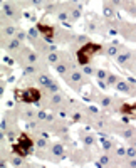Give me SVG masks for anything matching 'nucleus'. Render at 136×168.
<instances>
[{"label": "nucleus", "mask_w": 136, "mask_h": 168, "mask_svg": "<svg viewBox=\"0 0 136 168\" xmlns=\"http://www.w3.org/2000/svg\"><path fill=\"white\" fill-rule=\"evenodd\" d=\"M103 51V47H101L99 44H94V42H87V44H84L83 47L77 51V61L79 64H83V66H87L91 61V57H93L94 54H97V52Z\"/></svg>", "instance_id": "obj_1"}, {"label": "nucleus", "mask_w": 136, "mask_h": 168, "mask_svg": "<svg viewBox=\"0 0 136 168\" xmlns=\"http://www.w3.org/2000/svg\"><path fill=\"white\" fill-rule=\"evenodd\" d=\"M15 96H17V99L27 102V104H39L40 98H42L36 88H25L24 91H15Z\"/></svg>", "instance_id": "obj_2"}, {"label": "nucleus", "mask_w": 136, "mask_h": 168, "mask_svg": "<svg viewBox=\"0 0 136 168\" xmlns=\"http://www.w3.org/2000/svg\"><path fill=\"white\" fill-rule=\"evenodd\" d=\"M30 150H32V139H30L27 135H20L19 145L14 148V153L19 155V156H25V155L30 153Z\"/></svg>", "instance_id": "obj_3"}, {"label": "nucleus", "mask_w": 136, "mask_h": 168, "mask_svg": "<svg viewBox=\"0 0 136 168\" xmlns=\"http://www.w3.org/2000/svg\"><path fill=\"white\" fill-rule=\"evenodd\" d=\"M66 81H67V84L71 88L79 89V84H83V74L79 72V71H71V74L66 77Z\"/></svg>", "instance_id": "obj_4"}, {"label": "nucleus", "mask_w": 136, "mask_h": 168, "mask_svg": "<svg viewBox=\"0 0 136 168\" xmlns=\"http://www.w3.org/2000/svg\"><path fill=\"white\" fill-rule=\"evenodd\" d=\"M119 49H121V44H119V42H111V44L106 45L104 52H106L109 57H116V55L119 54Z\"/></svg>", "instance_id": "obj_5"}, {"label": "nucleus", "mask_w": 136, "mask_h": 168, "mask_svg": "<svg viewBox=\"0 0 136 168\" xmlns=\"http://www.w3.org/2000/svg\"><path fill=\"white\" fill-rule=\"evenodd\" d=\"M131 55L133 54L129 51H123L116 55V62H118L119 66H126V64H129V61H131Z\"/></svg>", "instance_id": "obj_6"}, {"label": "nucleus", "mask_w": 136, "mask_h": 168, "mask_svg": "<svg viewBox=\"0 0 136 168\" xmlns=\"http://www.w3.org/2000/svg\"><path fill=\"white\" fill-rule=\"evenodd\" d=\"M37 82L40 84V86H44V88H50V86H52L54 84V81L50 79V76H47V74H39V76H37Z\"/></svg>", "instance_id": "obj_7"}, {"label": "nucleus", "mask_w": 136, "mask_h": 168, "mask_svg": "<svg viewBox=\"0 0 136 168\" xmlns=\"http://www.w3.org/2000/svg\"><path fill=\"white\" fill-rule=\"evenodd\" d=\"M4 14H5V17L15 18V20H17V18H20V17H19L20 14H17V12H15V8L12 7V4H4Z\"/></svg>", "instance_id": "obj_8"}, {"label": "nucleus", "mask_w": 136, "mask_h": 168, "mask_svg": "<svg viewBox=\"0 0 136 168\" xmlns=\"http://www.w3.org/2000/svg\"><path fill=\"white\" fill-rule=\"evenodd\" d=\"M22 40H19L17 37H15V39H12L10 42H8L7 44V51L8 52H15V51H22Z\"/></svg>", "instance_id": "obj_9"}, {"label": "nucleus", "mask_w": 136, "mask_h": 168, "mask_svg": "<svg viewBox=\"0 0 136 168\" xmlns=\"http://www.w3.org/2000/svg\"><path fill=\"white\" fill-rule=\"evenodd\" d=\"M47 57V62H49V64H52V66H57L59 62H61V57H59V52H49V54L46 55Z\"/></svg>", "instance_id": "obj_10"}, {"label": "nucleus", "mask_w": 136, "mask_h": 168, "mask_svg": "<svg viewBox=\"0 0 136 168\" xmlns=\"http://www.w3.org/2000/svg\"><path fill=\"white\" fill-rule=\"evenodd\" d=\"M37 72H39V67H37L36 64H25L24 66V74L25 76H36Z\"/></svg>", "instance_id": "obj_11"}, {"label": "nucleus", "mask_w": 136, "mask_h": 168, "mask_svg": "<svg viewBox=\"0 0 136 168\" xmlns=\"http://www.w3.org/2000/svg\"><path fill=\"white\" fill-rule=\"evenodd\" d=\"M116 89H118L119 92H131V84L129 82H126V81H119L118 84H116Z\"/></svg>", "instance_id": "obj_12"}, {"label": "nucleus", "mask_w": 136, "mask_h": 168, "mask_svg": "<svg viewBox=\"0 0 136 168\" xmlns=\"http://www.w3.org/2000/svg\"><path fill=\"white\" fill-rule=\"evenodd\" d=\"M17 32H19V30L15 29V27H12V25H4V37H5V39H7V37L17 35Z\"/></svg>", "instance_id": "obj_13"}, {"label": "nucleus", "mask_w": 136, "mask_h": 168, "mask_svg": "<svg viewBox=\"0 0 136 168\" xmlns=\"http://www.w3.org/2000/svg\"><path fill=\"white\" fill-rule=\"evenodd\" d=\"M64 102V98H62L61 92H54L52 98H50V104H54V106H57V104H62Z\"/></svg>", "instance_id": "obj_14"}, {"label": "nucleus", "mask_w": 136, "mask_h": 168, "mask_svg": "<svg viewBox=\"0 0 136 168\" xmlns=\"http://www.w3.org/2000/svg\"><path fill=\"white\" fill-rule=\"evenodd\" d=\"M97 101L101 102V106H104V108H109V106H113V98H109V96H101V98H97Z\"/></svg>", "instance_id": "obj_15"}, {"label": "nucleus", "mask_w": 136, "mask_h": 168, "mask_svg": "<svg viewBox=\"0 0 136 168\" xmlns=\"http://www.w3.org/2000/svg\"><path fill=\"white\" fill-rule=\"evenodd\" d=\"M62 153H64V146L62 145H59V143H56V145H52V155L56 158H61L62 156Z\"/></svg>", "instance_id": "obj_16"}, {"label": "nucleus", "mask_w": 136, "mask_h": 168, "mask_svg": "<svg viewBox=\"0 0 136 168\" xmlns=\"http://www.w3.org/2000/svg\"><path fill=\"white\" fill-rule=\"evenodd\" d=\"M121 135H123V138H124V139H128V141H131V139L136 136V131H134V128H126L124 131L121 133Z\"/></svg>", "instance_id": "obj_17"}, {"label": "nucleus", "mask_w": 136, "mask_h": 168, "mask_svg": "<svg viewBox=\"0 0 136 168\" xmlns=\"http://www.w3.org/2000/svg\"><path fill=\"white\" fill-rule=\"evenodd\" d=\"M109 163H111V158L107 156V155H103V156H99V160H97V168L107 166Z\"/></svg>", "instance_id": "obj_18"}, {"label": "nucleus", "mask_w": 136, "mask_h": 168, "mask_svg": "<svg viewBox=\"0 0 136 168\" xmlns=\"http://www.w3.org/2000/svg\"><path fill=\"white\" fill-rule=\"evenodd\" d=\"M107 76H109V74H107L104 69H97V71H96V77H97V81H104V79H107Z\"/></svg>", "instance_id": "obj_19"}, {"label": "nucleus", "mask_w": 136, "mask_h": 168, "mask_svg": "<svg viewBox=\"0 0 136 168\" xmlns=\"http://www.w3.org/2000/svg\"><path fill=\"white\" fill-rule=\"evenodd\" d=\"M119 82V79L116 76H113V74H109V76H107V79H106V84L107 86H116V84Z\"/></svg>", "instance_id": "obj_20"}, {"label": "nucleus", "mask_w": 136, "mask_h": 168, "mask_svg": "<svg viewBox=\"0 0 136 168\" xmlns=\"http://www.w3.org/2000/svg\"><path fill=\"white\" fill-rule=\"evenodd\" d=\"M126 158H136V148L134 146H129L126 150Z\"/></svg>", "instance_id": "obj_21"}, {"label": "nucleus", "mask_w": 136, "mask_h": 168, "mask_svg": "<svg viewBox=\"0 0 136 168\" xmlns=\"http://www.w3.org/2000/svg\"><path fill=\"white\" fill-rule=\"evenodd\" d=\"M71 17H72V20H76V18L81 17V8H79V7L72 8V10H71Z\"/></svg>", "instance_id": "obj_22"}, {"label": "nucleus", "mask_w": 136, "mask_h": 168, "mask_svg": "<svg viewBox=\"0 0 136 168\" xmlns=\"http://www.w3.org/2000/svg\"><path fill=\"white\" fill-rule=\"evenodd\" d=\"M126 165H128V168H136V158H126Z\"/></svg>", "instance_id": "obj_23"}, {"label": "nucleus", "mask_w": 136, "mask_h": 168, "mask_svg": "<svg viewBox=\"0 0 136 168\" xmlns=\"http://www.w3.org/2000/svg\"><path fill=\"white\" fill-rule=\"evenodd\" d=\"M94 71L96 69H93V67L89 66V64H87V66H84V69H83V72L86 74V76H91V74H94Z\"/></svg>", "instance_id": "obj_24"}, {"label": "nucleus", "mask_w": 136, "mask_h": 168, "mask_svg": "<svg viewBox=\"0 0 136 168\" xmlns=\"http://www.w3.org/2000/svg\"><path fill=\"white\" fill-rule=\"evenodd\" d=\"M83 141H84V145H93L94 143V139H93V136H86V138H83Z\"/></svg>", "instance_id": "obj_25"}, {"label": "nucleus", "mask_w": 136, "mask_h": 168, "mask_svg": "<svg viewBox=\"0 0 136 168\" xmlns=\"http://www.w3.org/2000/svg\"><path fill=\"white\" fill-rule=\"evenodd\" d=\"M12 163H14L15 165V166H20V165H22V156H15V158H12Z\"/></svg>", "instance_id": "obj_26"}, {"label": "nucleus", "mask_w": 136, "mask_h": 168, "mask_svg": "<svg viewBox=\"0 0 136 168\" xmlns=\"http://www.w3.org/2000/svg\"><path fill=\"white\" fill-rule=\"evenodd\" d=\"M37 118H39L40 121H44V119H47V114L44 113V111H37Z\"/></svg>", "instance_id": "obj_27"}, {"label": "nucleus", "mask_w": 136, "mask_h": 168, "mask_svg": "<svg viewBox=\"0 0 136 168\" xmlns=\"http://www.w3.org/2000/svg\"><path fill=\"white\" fill-rule=\"evenodd\" d=\"M15 37H17V39H19V40H24V39H25V34H24V32H22V30H20V29H19V32H17V35H15Z\"/></svg>", "instance_id": "obj_28"}, {"label": "nucleus", "mask_w": 136, "mask_h": 168, "mask_svg": "<svg viewBox=\"0 0 136 168\" xmlns=\"http://www.w3.org/2000/svg\"><path fill=\"white\" fill-rule=\"evenodd\" d=\"M30 2H32V4L36 5V7H40V5L44 4V0H30Z\"/></svg>", "instance_id": "obj_29"}, {"label": "nucleus", "mask_w": 136, "mask_h": 168, "mask_svg": "<svg viewBox=\"0 0 136 168\" xmlns=\"http://www.w3.org/2000/svg\"><path fill=\"white\" fill-rule=\"evenodd\" d=\"M131 108H133V109H134V111H136V102H134V104H133V106H131Z\"/></svg>", "instance_id": "obj_30"}, {"label": "nucleus", "mask_w": 136, "mask_h": 168, "mask_svg": "<svg viewBox=\"0 0 136 168\" xmlns=\"http://www.w3.org/2000/svg\"><path fill=\"white\" fill-rule=\"evenodd\" d=\"M14 2H17V0H14Z\"/></svg>", "instance_id": "obj_31"}]
</instances>
